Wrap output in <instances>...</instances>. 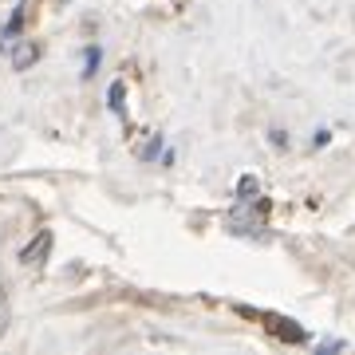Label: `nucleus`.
Listing matches in <instances>:
<instances>
[{"mask_svg": "<svg viewBox=\"0 0 355 355\" xmlns=\"http://www.w3.org/2000/svg\"><path fill=\"white\" fill-rule=\"evenodd\" d=\"M48 253H51V233H48V229H40L36 241L20 249V261H24V265H44V257H48Z\"/></svg>", "mask_w": 355, "mask_h": 355, "instance_id": "obj_1", "label": "nucleus"}, {"mask_svg": "<svg viewBox=\"0 0 355 355\" xmlns=\"http://www.w3.org/2000/svg\"><path fill=\"white\" fill-rule=\"evenodd\" d=\"M36 55H40V48H36V44H24V48H20V51L12 55L16 71H24V67H32V64H36Z\"/></svg>", "mask_w": 355, "mask_h": 355, "instance_id": "obj_2", "label": "nucleus"}, {"mask_svg": "<svg viewBox=\"0 0 355 355\" xmlns=\"http://www.w3.org/2000/svg\"><path fill=\"white\" fill-rule=\"evenodd\" d=\"M8 324H12V308H8V292H4V284H0V336L8 331Z\"/></svg>", "mask_w": 355, "mask_h": 355, "instance_id": "obj_3", "label": "nucleus"}, {"mask_svg": "<svg viewBox=\"0 0 355 355\" xmlns=\"http://www.w3.org/2000/svg\"><path fill=\"white\" fill-rule=\"evenodd\" d=\"M107 103H111V111L119 114V119H123V83H111V91H107Z\"/></svg>", "mask_w": 355, "mask_h": 355, "instance_id": "obj_4", "label": "nucleus"}, {"mask_svg": "<svg viewBox=\"0 0 355 355\" xmlns=\"http://www.w3.org/2000/svg\"><path fill=\"white\" fill-rule=\"evenodd\" d=\"M158 154H162V135H154V139L146 142V150H142V158L150 162V158H158Z\"/></svg>", "mask_w": 355, "mask_h": 355, "instance_id": "obj_5", "label": "nucleus"}, {"mask_svg": "<svg viewBox=\"0 0 355 355\" xmlns=\"http://www.w3.org/2000/svg\"><path fill=\"white\" fill-rule=\"evenodd\" d=\"M95 71H99V48H87V67H83V76H95Z\"/></svg>", "mask_w": 355, "mask_h": 355, "instance_id": "obj_6", "label": "nucleus"}]
</instances>
